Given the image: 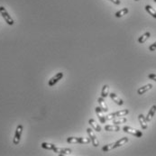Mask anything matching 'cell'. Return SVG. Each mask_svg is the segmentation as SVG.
Here are the masks:
<instances>
[{
  "mask_svg": "<svg viewBox=\"0 0 156 156\" xmlns=\"http://www.w3.org/2000/svg\"><path fill=\"white\" fill-rule=\"evenodd\" d=\"M23 129H24V126L21 124L16 126L15 133H14V139H13V144L14 145L19 144L20 140H21V136H22V133H23Z\"/></svg>",
  "mask_w": 156,
  "mask_h": 156,
  "instance_id": "1",
  "label": "cell"
},
{
  "mask_svg": "<svg viewBox=\"0 0 156 156\" xmlns=\"http://www.w3.org/2000/svg\"><path fill=\"white\" fill-rule=\"evenodd\" d=\"M0 14H1L2 17L4 18V20L6 21V23L9 25H13L14 24V19L11 17V15L8 14V12L6 11V9L4 6H0Z\"/></svg>",
  "mask_w": 156,
  "mask_h": 156,
  "instance_id": "2",
  "label": "cell"
},
{
  "mask_svg": "<svg viewBox=\"0 0 156 156\" xmlns=\"http://www.w3.org/2000/svg\"><path fill=\"white\" fill-rule=\"evenodd\" d=\"M123 131L125 133H127V134H133L134 136L137 137V138H140L143 136V133L139 130H136L134 128H132L130 126H124L123 127Z\"/></svg>",
  "mask_w": 156,
  "mask_h": 156,
  "instance_id": "3",
  "label": "cell"
},
{
  "mask_svg": "<svg viewBox=\"0 0 156 156\" xmlns=\"http://www.w3.org/2000/svg\"><path fill=\"white\" fill-rule=\"evenodd\" d=\"M87 133H88L90 138V140H91V143L93 144V145L95 147H98L99 145V142L98 140V138H97V135L95 134L94 131L91 129V128H87Z\"/></svg>",
  "mask_w": 156,
  "mask_h": 156,
  "instance_id": "4",
  "label": "cell"
},
{
  "mask_svg": "<svg viewBox=\"0 0 156 156\" xmlns=\"http://www.w3.org/2000/svg\"><path fill=\"white\" fill-rule=\"evenodd\" d=\"M63 76H64V73H63V72H58V73L55 74L53 78L50 79V80H49V82H48V85H49L50 87L54 86L59 80H61V79L63 78Z\"/></svg>",
  "mask_w": 156,
  "mask_h": 156,
  "instance_id": "5",
  "label": "cell"
},
{
  "mask_svg": "<svg viewBox=\"0 0 156 156\" xmlns=\"http://www.w3.org/2000/svg\"><path fill=\"white\" fill-rule=\"evenodd\" d=\"M95 111H96V114H97V116H98V119L100 121V123L101 124H105L107 122V119H106V116L104 115V111L101 109V108L100 107H97L95 108Z\"/></svg>",
  "mask_w": 156,
  "mask_h": 156,
  "instance_id": "6",
  "label": "cell"
},
{
  "mask_svg": "<svg viewBox=\"0 0 156 156\" xmlns=\"http://www.w3.org/2000/svg\"><path fill=\"white\" fill-rule=\"evenodd\" d=\"M53 152L57 154H60V155H69L72 152V149H69V148H58L56 147Z\"/></svg>",
  "mask_w": 156,
  "mask_h": 156,
  "instance_id": "7",
  "label": "cell"
},
{
  "mask_svg": "<svg viewBox=\"0 0 156 156\" xmlns=\"http://www.w3.org/2000/svg\"><path fill=\"white\" fill-rule=\"evenodd\" d=\"M138 120H139V123L141 125L142 129H144V130L147 129V127H148V126H147V120H146V117L143 114H140L139 116H138Z\"/></svg>",
  "mask_w": 156,
  "mask_h": 156,
  "instance_id": "8",
  "label": "cell"
},
{
  "mask_svg": "<svg viewBox=\"0 0 156 156\" xmlns=\"http://www.w3.org/2000/svg\"><path fill=\"white\" fill-rule=\"evenodd\" d=\"M109 97L111 98V99L116 104V105H118V106H122V105H124V101L121 99L116 94H115V93H110L109 94Z\"/></svg>",
  "mask_w": 156,
  "mask_h": 156,
  "instance_id": "9",
  "label": "cell"
},
{
  "mask_svg": "<svg viewBox=\"0 0 156 156\" xmlns=\"http://www.w3.org/2000/svg\"><path fill=\"white\" fill-rule=\"evenodd\" d=\"M152 84H146L145 86L142 87V88H139L137 90V94L138 95H144L145 92H147L148 90H152Z\"/></svg>",
  "mask_w": 156,
  "mask_h": 156,
  "instance_id": "10",
  "label": "cell"
},
{
  "mask_svg": "<svg viewBox=\"0 0 156 156\" xmlns=\"http://www.w3.org/2000/svg\"><path fill=\"white\" fill-rule=\"evenodd\" d=\"M98 104H99V107L101 108V109L104 111V113H108V106H107V104H106V102H105V100H104V98H99L98 99Z\"/></svg>",
  "mask_w": 156,
  "mask_h": 156,
  "instance_id": "11",
  "label": "cell"
},
{
  "mask_svg": "<svg viewBox=\"0 0 156 156\" xmlns=\"http://www.w3.org/2000/svg\"><path fill=\"white\" fill-rule=\"evenodd\" d=\"M89 124L92 126V128H93L95 131H97V132H100V131H101V126H100V125L98 124L94 119H92V118L90 119V120H89Z\"/></svg>",
  "mask_w": 156,
  "mask_h": 156,
  "instance_id": "12",
  "label": "cell"
},
{
  "mask_svg": "<svg viewBox=\"0 0 156 156\" xmlns=\"http://www.w3.org/2000/svg\"><path fill=\"white\" fill-rule=\"evenodd\" d=\"M155 112H156V106L153 105V106L151 108V109L149 110V112H148V114H147V116H146V120H147V122H150V121L152 119V117H153Z\"/></svg>",
  "mask_w": 156,
  "mask_h": 156,
  "instance_id": "13",
  "label": "cell"
},
{
  "mask_svg": "<svg viewBox=\"0 0 156 156\" xmlns=\"http://www.w3.org/2000/svg\"><path fill=\"white\" fill-rule=\"evenodd\" d=\"M128 12H129V9H128L127 7H125V8H122L121 10L117 11V12L115 14V16L116 17V18H120V17H122V16L127 14Z\"/></svg>",
  "mask_w": 156,
  "mask_h": 156,
  "instance_id": "14",
  "label": "cell"
},
{
  "mask_svg": "<svg viewBox=\"0 0 156 156\" xmlns=\"http://www.w3.org/2000/svg\"><path fill=\"white\" fill-rule=\"evenodd\" d=\"M129 141V139L127 137H123V138H121V139H119L118 141H116L115 143V148H118L120 146H122L124 145L125 144H126L127 142Z\"/></svg>",
  "mask_w": 156,
  "mask_h": 156,
  "instance_id": "15",
  "label": "cell"
},
{
  "mask_svg": "<svg viewBox=\"0 0 156 156\" xmlns=\"http://www.w3.org/2000/svg\"><path fill=\"white\" fill-rule=\"evenodd\" d=\"M150 36H151V32H144L141 37L138 38V43H144L149 39Z\"/></svg>",
  "mask_w": 156,
  "mask_h": 156,
  "instance_id": "16",
  "label": "cell"
},
{
  "mask_svg": "<svg viewBox=\"0 0 156 156\" xmlns=\"http://www.w3.org/2000/svg\"><path fill=\"white\" fill-rule=\"evenodd\" d=\"M105 130L108 132H118L120 131V127L118 125H108L105 126Z\"/></svg>",
  "mask_w": 156,
  "mask_h": 156,
  "instance_id": "17",
  "label": "cell"
},
{
  "mask_svg": "<svg viewBox=\"0 0 156 156\" xmlns=\"http://www.w3.org/2000/svg\"><path fill=\"white\" fill-rule=\"evenodd\" d=\"M108 96H109V87L108 85H104L101 90V97L106 98H108Z\"/></svg>",
  "mask_w": 156,
  "mask_h": 156,
  "instance_id": "18",
  "label": "cell"
},
{
  "mask_svg": "<svg viewBox=\"0 0 156 156\" xmlns=\"http://www.w3.org/2000/svg\"><path fill=\"white\" fill-rule=\"evenodd\" d=\"M42 148L43 149H46V150H51V151H53L57 146L53 144H50V143H42L41 144Z\"/></svg>",
  "mask_w": 156,
  "mask_h": 156,
  "instance_id": "19",
  "label": "cell"
},
{
  "mask_svg": "<svg viewBox=\"0 0 156 156\" xmlns=\"http://www.w3.org/2000/svg\"><path fill=\"white\" fill-rule=\"evenodd\" d=\"M127 121V119L126 117H123V116H121V117H116L115 119H113V124L114 125H120V124H124L126 123Z\"/></svg>",
  "mask_w": 156,
  "mask_h": 156,
  "instance_id": "20",
  "label": "cell"
},
{
  "mask_svg": "<svg viewBox=\"0 0 156 156\" xmlns=\"http://www.w3.org/2000/svg\"><path fill=\"white\" fill-rule=\"evenodd\" d=\"M127 114H129L128 109H123V110H119L117 112H115L114 115L116 117H121V116H126Z\"/></svg>",
  "mask_w": 156,
  "mask_h": 156,
  "instance_id": "21",
  "label": "cell"
},
{
  "mask_svg": "<svg viewBox=\"0 0 156 156\" xmlns=\"http://www.w3.org/2000/svg\"><path fill=\"white\" fill-rule=\"evenodd\" d=\"M144 8H145V10H146V11H147V12H148V13L153 17V18H156V11H155L151 6L147 5V6H145Z\"/></svg>",
  "mask_w": 156,
  "mask_h": 156,
  "instance_id": "22",
  "label": "cell"
},
{
  "mask_svg": "<svg viewBox=\"0 0 156 156\" xmlns=\"http://www.w3.org/2000/svg\"><path fill=\"white\" fill-rule=\"evenodd\" d=\"M67 143L69 144H79V137H68Z\"/></svg>",
  "mask_w": 156,
  "mask_h": 156,
  "instance_id": "23",
  "label": "cell"
},
{
  "mask_svg": "<svg viewBox=\"0 0 156 156\" xmlns=\"http://www.w3.org/2000/svg\"><path fill=\"white\" fill-rule=\"evenodd\" d=\"M112 149H115V143L110 144H107V145H104L102 147V151L105 152H108V151H110Z\"/></svg>",
  "mask_w": 156,
  "mask_h": 156,
  "instance_id": "24",
  "label": "cell"
},
{
  "mask_svg": "<svg viewBox=\"0 0 156 156\" xmlns=\"http://www.w3.org/2000/svg\"><path fill=\"white\" fill-rule=\"evenodd\" d=\"M91 142L90 138H84V137H79V144H89Z\"/></svg>",
  "mask_w": 156,
  "mask_h": 156,
  "instance_id": "25",
  "label": "cell"
},
{
  "mask_svg": "<svg viewBox=\"0 0 156 156\" xmlns=\"http://www.w3.org/2000/svg\"><path fill=\"white\" fill-rule=\"evenodd\" d=\"M115 118H116V116H115L114 113H111V114H109V115H108V116H106V119H107V121H109V120H113V119H115Z\"/></svg>",
  "mask_w": 156,
  "mask_h": 156,
  "instance_id": "26",
  "label": "cell"
},
{
  "mask_svg": "<svg viewBox=\"0 0 156 156\" xmlns=\"http://www.w3.org/2000/svg\"><path fill=\"white\" fill-rule=\"evenodd\" d=\"M149 50H150L151 51H154L156 50V42H155L154 43H152V44H151V45H150Z\"/></svg>",
  "mask_w": 156,
  "mask_h": 156,
  "instance_id": "27",
  "label": "cell"
},
{
  "mask_svg": "<svg viewBox=\"0 0 156 156\" xmlns=\"http://www.w3.org/2000/svg\"><path fill=\"white\" fill-rule=\"evenodd\" d=\"M148 78H149L150 79H152V80H154V81H156V74L151 73V74H149V75H148Z\"/></svg>",
  "mask_w": 156,
  "mask_h": 156,
  "instance_id": "28",
  "label": "cell"
},
{
  "mask_svg": "<svg viewBox=\"0 0 156 156\" xmlns=\"http://www.w3.org/2000/svg\"><path fill=\"white\" fill-rule=\"evenodd\" d=\"M108 1L112 2V3H114L115 5H120V4H121V1H120V0H108Z\"/></svg>",
  "mask_w": 156,
  "mask_h": 156,
  "instance_id": "29",
  "label": "cell"
},
{
  "mask_svg": "<svg viewBox=\"0 0 156 156\" xmlns=\"http://www.w3.org/2000/svg\"><path fill=\"white\" fill-rule=\"evenodd\" d=\"M134 1H140V0H134Z\"/></svg>",
  "mask_w": 156,
  "mask_h": 156,
  "instance_id": "30",
  "label": "cell"
},
{
  "mask_svg": "<svg viewBox=\"0 0 156 156\" xmlns=\"http://www.w3.org/2000/svg\"><path fill=\"white\" fill-rule=\"evenodd\" d=\"M153 1H154V2H155V3H156V0H153Z\"/></svg>",
  "mask_w": 156,
  "mask_h": 156,
  "instance_id": "31",
  "label": "cell"
}]
</instances>
